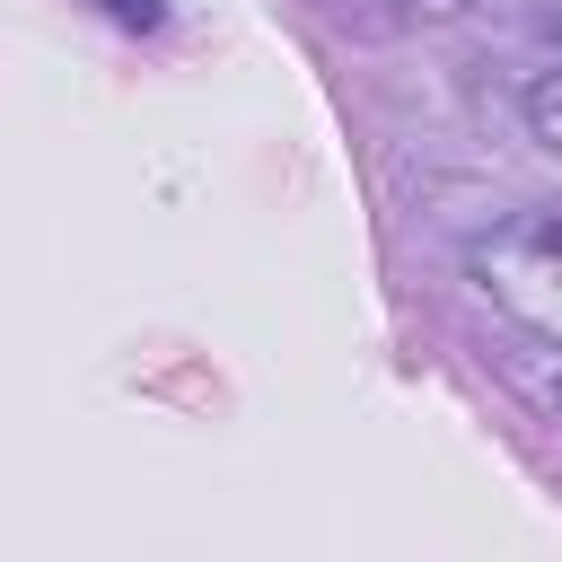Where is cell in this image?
Segmentation results:
<instances>
[{"label":"cell","instance_id":"3","mask_svg":"<svg viewBox=\"0 0 562 562\" xmlns=\"http://www.w3.org/2000/svg\"><path fill=\"white\" fill-rule=\"evenodd\" d=\"M105 18H123V26H140V35H149V26L167 18V0H105Z\"/></svg>","mask_w":562,"mask_h":562},{"label":"cell","instance_id":"1","mask_svg":"<svg viewBox=\"0 0 562 562\" xmlns=\"http://www.w3.org/2000/svg\"><path fill=\"white\" fill-rule=\"evenodd\" d=\"M465 272H474V290L518 334H536L544 351H562V202H527V211L492 220L465 246Z\"/></svg>","mask_w":562,"mask_h":562},{"label":"cell","instance_id":"2","mask_svg":"<svg viewBox=\"0 0 562 562\" xmlns=\"http://www.w3.org/2000/svg\"><path fill=\"white\" fill-rule=\"evenodd\" d=\"M518 114H527V132H536V149H553V158H562V61L527 79V97H518Z\"/></svg>","mask_w":562,"mask_h":562}]
</instances>
